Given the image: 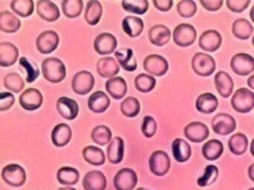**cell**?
<instances>
[{
    "label": "cell",
    "mask_w": 254,
    "mask_h": 190,
    "mask_svg": "<svg viewBox=\"0 0 254 190\" xmlns=\"http://www.w3.org/2000/svg\"><path fill=\"white\" fill-rule=\"evenodd\" d=\"M171 149L175 160L178 162H187L192 155V148L183 139H176L171 145Z\"/></svg>",
    "instance_id": "obj_30"
},
{
    "label": "cell",
    "mask_w": 254,
    "mask_h": 190,
    "mask_svg": "<svg viewBox=\"0 0 254 190\" xmlns=\"http://www.w3.org/2000/svg\"><path fill=\"white\" fill-rule=\"evenodd\" d=\"M113 185L117 190H132L137 185V174L132 169L120 170L113 179Z\"/></svg>",
    "instance_id": "obj_11"
},
{
    "label": "cell",
    "mask_w": 254,
    "mask_h": 190,
    "mask_svg": "<svg viewBox=\"0 0 254 190\" xmlns=\"http://www.w3.org/2000/svg\"><path fill=\"white\" fill-rule=\"evenodd\" d=\"M43 102L42 94L36 88H28L20 97V104L24 110L35 111L41 106Z\"/></svg>",
    "instance_id": "obj_14"
},
{
    "label": "cell",
    "mask_w": 254,
    "mask_h": 190,
    "mask_svg": "<svg viewBox=\"0 0 254 190\" xmlns=\"http://www.w3.org/2000/svg\"><path fill=\"white\" fill-rule=\"evenodd\" d=\"M106 90L114 99H122L127 93V84L123 78L116 77L106 82Z\"/></svg>",
    "instance_id": "obj_29"
},
{
    "label": "cell",
    "mask_w": 254,
    "mask_h": 190,
    "mask_svg": "<svg viewBox=\"0 0 254 190\" xmlns=\"http://www.w3.org/2000/svg\"><path fill=\"white\" fill-rule=\"evenodd\" d=\"M60 43V37L53 30L43 31L37 38L36 47L41 54H51L57 48Z\"/></svg>",
    "instance_id": "obj_12"
},
{
    "label": "cell",
    "mask_w": 254,
    "mask_h": 190,
    "mask_svg": "<svg viewBox=\"0 0 254 190\" xmlns=\"http://www.w3.org/2000/svg\"><path fill=\"white\" fill-rule=\"evenodd\" d=\"M21 28V21L9 11H2L0 13V29L3 33L13 34Z\"/></svg>",
    "instance_id": "obj_31"
},
{
    "label": "cell",
    "mask_w": 254,
    "mask_h": 190,
    "mask_svg": "<svg viewBox=\"0 0 254 190\" xmlns=\"http://www.w3.org/2000/svg\"><path fill=\"white\" fill-rule=\"evenodd\" d=\"M250 17H251L252 22L254 23V5H253V8H252L251 11H250Z\"/></svg>",
    "instance_id": "obj_56"
},
{
    "label": "cell",
    "mask_w": 254,
    "mask_h": 190,
    "mask_svg": "<svg viewBox=\"0 0 254 190\" xmlns=\"http://www.w3.org/2000/svg\"><path fill=\"white\" fill-rule=\"evenodd\" d=\"M219 177V169L215 166H207L204 170V173L197 181V185L199 187H208L212 185Z\"/></svg>",
    "instance_id": "obj_45"
},
{
    "label": "cell",
    "mask_w": 254,
    "mask_h": 190,
    "mask_svg": "<svg viewBox=\"0 0 254 190\" xmlns=\"http://www.w3.org/2000/svg\"><path fill=\"white\" fill-rule=\"evenodd\" d=\"M155 8L162 12L169 11L174 5L173 0H154L153 1Z\"/></svg>",
    "instance_id": "obj_53"
},
{
    "label": "cell",
    "mask_w": 254,
    "mask_h": 190,
    "mask_svg": "<svg viewBox=\"0 0 254 190\" xmlns=\"http://www.w3.org/2000/svg\"><path fill=\"white\" fill-rule=\"evenodd\" d=\"M170 29L164 25H155L149 30L150 42L156 47H164L170 40Z\"/></svg>",
    "instance_id": "obj_24"
},
{
    "label": "cell",
    "mask_w": 254,
    "mask_h": 190,
    "mask_svg": "<svg viewBox=\"0 0 254 190\" xmlns=\"http://www.w3.org/2000/svg\"><path fill=\"white\" fill-rule=\"evenodd\" d=\"M20 65L26 70L27 77H26V81L28 83H33L35 82V80L39 77L40 71L39 68L36 65V62H34L33 60H29L26 57H21L20 59Z\"/></svg>",
    "instance_id": "obj_47"
},
{
    "label": "cell",
    "mask_w": 254,
    "mask_h": 190,
    "mask_svg": "<svg viewBox=\"0 0 254 190\" xmlns=\"http://www.w3.org/2000/svg\"><path fill=\"white\" fill-rule=\"evenodd\" d=\"M248 86L254 91V74H252L251 77L248 79Z\"/></svg>",
    "instance_id": "obj_55"
},
{
    "label": "cell",
    "mask_w": 254,
    "mask_h": 190,
    "mask_svg": "<svg viewBox=\"0 0 254 190\" xmlns=\"http://www.w3.org/2000/svg\"><path fill=\"white\" fill-rule=\"evenodd\" d=\"M248 138L244 134H236L230 138L228 140V147L234 155H244L248 148Z\"/></svg>",
    "instance_id": "obj_37"
},
{
    "label": "cell",
    "mask_w": 254,
    "mask_h": 190,
    "mask_svg": "<svg viewBox=\"0 0 254 190\" xmlns=\"http://www.w3.org/2000/svg\"><path fill=\"white\" fill-rule=\"evenodd\" d=\"M156 85V80L150 74L141 73L135 79V87L141 93L151 92Z\"/></svg>",
    "instance_id": "obj_46"
},
{
    "label": "cell",
    "mask_w": 254,
    "mask_h": 190,
    "mask_svg": "<svg viewBox=\"0 0 254 190\" xmlns=\"http://www.w3.org/2000/svg\"><path fill=\"white\" fill-rule=\"evenodd\" d=\"M252 44H253V47H254V35H253V38H252Z\"/></svg>",
    "instance_id": "obj_60"
},
{
    "label": "cell",
    "mask_w": 254,
    "mask_h": 190,
    "mask_svg": "<svg viewBox=\"0 0 254 190\" xmlns=\"http://www.w3.org/2000/svg\"><path fill=\"white\" fill-rule=\"evenodd\" d=\"M72 131L66 124H59L52 131V142L57 147H63L71 140Z\"/></svg>",
    "instance_id": "obj_26"
},
{
    "label": "cell",
    "mask_w": 254,
    "mask_h": 190,
    "mask_svg": "<svg viewBox=\"0 0 254 190\" xmlns=\"http://www.w3.org/2000/svg\"><path fill=\"white\" fill-rule=\"evenodd\" d=\"M42 73L50 83H61L66 78V67L61 59L50 57L42 62Z\"/></svg>",
    "instance_id": "obj_1"
},
{
    "label": "cell",
    "mask_w": 254,
    "mask_h": 190,
    "mask_svg": "<svg viewBox=\"0 0 254 190\" xmlns=\"http://www.w3.org/2000/svg\"><path fill=\"white\" fill-rule=\"evenodd\" d=\"M18 58L17 48L10 42H1L0 44V66H13Z\"/></svg>",
    "instance_id": "obj_22"
},
{
    "label": "cell",
    "mask_w": 254,
    "mask_h": 190,
    "mask_svg": "<svg viewBox=\"0 0 254 190\" xmlns=\"http://www.w3.org/2000/svg\"><path fill=\"white\" fill-rule=\"evenodd\" d=\"M214 84L221 97L228 98L233 94L234 82L228 73L224 71H219L214 77Z\"/></svg>",
    "instance_id": "obj_21"
},
{
    "label": "cell",
    "mask_w": 254,
    "mask_h": 190,
    "mask_svg": "<svg viewBox=\"0 0 254 190\" xmlns=\"http://www.w3.org/2000/svg\"><path fill=\"white\" fill-rule=\"evenodd\" d=\"M184 136L193 143H201L209 137L208 127L200 122L190 123L184 128Z\"/></svg>",
    "instance_id": "obj_13"
},
{
    "label": "cell",
    "mask_w": 254,
    "mask_h": 190,
    "mask_svg": "<svg viewBox=\"0 0 254 190\" xmlns=\"http://www.w3.org/2000/svg\"><path fill=\"white\" fill-rule=\"evenodd\" d=\"M56 107L61 116L68 120L74 119L79 114V105L77 101L68 97H61L57 100Z\"/></svg>",
    "instance_id": "obj_17"
},
{
    "label": "cell",
    "mask_w": 254,
    "mask_h": 190,
    "mask_svg": "<svg viewBox=\"0 0 254 190\" xmlns=\"http://www.w3.org/2000/svg\"><path fill=\"white\" fill-rule=\"evenodd\" d=\"M222 44V37L217 30H206L199 37L198 46L206 52H215Z\"/></svg>",
    "instance_id": "obj_16"
},
{
    "label": "cell",
    "mask_w": 254,
    "mask_h": 190,
    "mask_svg": "<svg viewBox=\"0 0 254 190\" xmlns=\"http://www.w3.org/2000/svg\"><path fill=\"white\" fill-rule=\"evenodd\" d=\"M248 175H249V179L254 183V163H252L249 169H248Z\"/></svg>",
    "instance_id": "obj_54"
},
{
    "label": "cell",
    "mask_w": 254,
    "mask_h": 190,
    "mask_svg": "<svg viewBox=\"0 0 254 190\" xmlns=\"http://www.w3.org/2000/svg\"><path fill=\"white\" fill-rule=\"evenodd\" d=\"M121 112L126 117H136L140 113V102L135 97H127L121 103Z\"/></svg>",
    "instance_id": "obj_41"
},
{
    "label": "cell",
    "mask_w": 254,
    "mask_h": 190,
    "mask_svg": "<svg viewBox=\"0 0 254 190\" xmlns=\"http://www.w3.org/2000/svg\"><path fill=\"white\" fill-rule=\"evenodd\" d=\"M83 158L86 162L92 166H103L106 161V157L103 149L96 146H86L83 149Z\"/></svg>",
    "instance_id": "obj_38"
},
{
    "label": "cell",
    "mask_w": 254,
    "mask_h": 190,
    "mask_svg": "<svg viewBox=\"0 0 254 190\" xmlns=\"http://www.w3.org/2000/svg\"><path fill=\"white\" fill-rule=\"evenodd\" d=\"M2 180L12 187H21L26 181L25 170L18 164L12 163L5 166L1 171Z\"/></svg>",
    "instance_id": "obj_4"
},
{
    "label": "cell",
    "mask_w": 254,
    "mask_h": 190,
    "mask_svg": "<svg viewBox=\"0 0 254 190\" xmlns=\"http://www.w3.org/2000/svg\"><path fill=\"white\" fill-rule=\"evenodd\" d=\"M34 7L33 0H13L11 2L12 11L22 17H28L33 14Z\"/></svg>",
    "instance_id": "obj_40"
},
{
    "label": "cell",
    "mask_w": 254,
    "mask_h": 190,
    "mask_svg": "<svg viewBox=\"0 0 254 190\" xmlns=\"http://www.w3.org/2000/svg\"><path fill=\"white\" fill-rule=\"evenodd\" d=\"M250 150H251V154L252 156L254 157V139L252 140V143H251V147H250Z\"/></svg>",
    "instance_id": "obj_57"
},
{
    "label": "cell",
    "mask_w": 254,
    "mask_h": 190,
    "mask_svg": "<svg viewBox=\"0 0 254 190\" xmlns=\"http://www.w3.org/2000/svg\"><path fill=\"white\" fill-rule=\"evenodd\" d=\"M116 58L125 71L132 72L137 69V60L134 50L128 48H123L116 52Z\"/></svg>",
    "instance_id": "obj_23"
},
{
    "label": "cell",
    "mask_w": 254,
    "mask_h": 190,
    "mask_svg": "<svg viewBox=\"0 0 254 190\" xmlns=\"http://www.w3.org/2000/svg\"><path fill=\"white\" fill-rule=\"evenodd\" d=\"M59 190H77L74 188H70V187H63V188H60Z\"/></svg>",
    "instance_id": "obj_58"
},
{
    "label": "cell",
    "mask_w": 254,
    "mask_h": 190,
    "mask_svg": "<svg viewBox=\"0 0 254 190\" xmlns=\"http://www.w3.org/2000/svg\"><path fill=\"white\" fill-rule=\"evenodd\" d=\"M97 73L103 78H116V75L120 72V66L118 60L113 57H104L97 62Z\"/></svg>",
    "instance_id": "obj_20"
},
{
    "label": "cell",
    "mask_w": 254,
    "mask_h": 190,
    "mask_svg": "<svg viewBox=\"0 0 254 190\" xmlns=\"http://www.w3.org/2000/svg\"><path fill=\"white\" fill-rule=\"evenodd\" d=\"M79 172L77 169L71 167H63L57 171V181L62 185L72 186L79 181Z\"/></svg>",
    "instance_id": "obj_36"
},
{
    "label": "cell",
    "mask_w": 254,
    "mask_h": 190,
    "mask_svg": "<svg viewBox=\"0 0 254 190\" xmlns=\"http://www.w3.org/2000/svg\"><path fill=\"white\" fill-rule=\"evenodd\" d=\"M224 146L221 141L219 140H209L202 146V156L207 160H217L223 154Z\"/></svg>",
    "instance_id": "obj_34"
},
{
    "label": "cell",
    "mask_w": 254,
    "mask_h": 190,
    "mask_svg": "<svg viewBox=\"0 0 254 190\" xmlns=\"http://www.w3.org/2000/svg\"><path fill=\"white\" fill-rule=\"evenodd\" d=\"M87 105L92 112L100 114L107 111L108 107H109L110 99L104 92H96L88 98Z\"/></svg>",
    "instance_id": "obj_27"
},
{
    "label": "cell",
    "mask_w": 254,
    "mask_h": 190,
    "mask_svg": "<svg viewBox=\"0 0 254 190\" xmlns=\"http://www.w3.org/2000/svg\"><path fill=\"white\" fill-rule=\"evenodd\" d=\"M136 190H150V189H147V188H143V187H140V188H138V189H136Z\"/></svg>",
    "instance_id": "obj_59"
},
{
    "label": "cell",
    "mask_w": 254,
    "mask_h": 190,
    "mask_svg": "<svg viewBox=\"0 0 254 190\" xmlns=\"http://www.w3.org/2000/svg\"><path fill=\"white\" fill-rule=\"evenodd\" d=\"M122 7L125 11L142 15L149 9L148 0H123Z\"/></svg>",
    "instance_id": "obj_43"
},
{
    "label": "cell",
    "mask_w": 254,
    "mask_h": 190,
    "mask_svg": "<svg viewBox=\"0 0 254 190\" xmlns=\"http://www.w3.org/2000/svg\"><path fill=\"white\" fill-rule=\"evenodd\" d=\"M231 67L235 73L246 77L254 71V58L246 53L236 54L231 60Z\"/></svg>",
    "instance_id": "obj_7"
},
{
    "label": "cell",
    "mask_w": 254,
    "mask_h": 190,
    "mask_svg": "<svg viewBox=\"0 0 254 190\" xmlns=\"http://www.w3.org/2000/svg\"><path fill=\"white\" fill-rule=\"evenodd\" d=\"M4 87L8 88L12 93L18 94L23 91L25 86L24 80L18 73H9L3 79Z\"/></svg>",
    "instance_id": "obj_44"
},
{
    "label": "cell",
    "mask_w": 254,
    "mask_h": 190,
    "mask_svg": "<svg viewBox=\"0 0 254 190\" xmlns=\"http://www.w3.org/2000/svg\"><path fill=\"white\" fill-rule=\"evenodd\" d=\"M101 15H103V7H101V3L96 1V0L88 1L84 12L86 23L88 25H91V26H95V25H97L99 23Z\"/></svg>",
    "instance_id": "obj_33"
},
{
    "label": "cell",
    "mask_w": 254,
    "mask_h": 190,
    "mask_svg": "<svg viewBox=\"0 0 254 190\" xmlns=\"http://www.w3.org/2000/svg\"><path fill=\"white\" fill-rule=\"evenodd\" d=\"M248 190H254V188H250V189H248Z\"/></svg>",
    "instance_id": "obj_61"
},
{
    "label": "cell",
    "mask_w": 254,
    "mask_h": 190,
    "mask_svg": "<svg viewBox=\"0 0 254 190\" xmlns=\"http://www.w3.org/2000/svg\"><path fill=\"white\" fill-rule=\"evenodd\" d=\"M233 35L240 40H248L253 34V26L246 18H239L233 23Z\"/></svg>",
    "instance_id": "obj_35"
},
{
    "label": "cell",
    "mask_w": 254,
    "mask_h": 190,
    "mask_svg": "<svg viewBox=\"0 0 254 190\" xmlns=\"http://www.w3.org/2000/svg\"><path fill=\"white\" fill-rule=\"evenodd\" d=\"M62 9L67 17L75 18L83 11V1L82 0H64L62 2Z\"/></svg>",
    "instance_id": "obj_42"
},
{
    "label": "cell",
    "mask_w": 254,
    "mask_h": 190,
    "mask_svg": "<svg viewBox=\"0 0 254 190\" xmlns=\"http://www.w3.org/2000/svg\"><path fill=\"white\" fill-rule=\"evenodd\" d=\"M178 13L184 18L193 17L197 11V5L192 0H182L177 5Z\"/></svg>",
    "instance_id": "obj_48"
},
{
    "label": "cell",
    "mask_w": 254,
    "mask_h": 190,
    "mask_svg": "<svg viewBox=\"0 0 254 190\" xmlns=\"http://www.w3.org/2000/svg\"><path fill=\"white\" fill-rule=\"evenodd\" d=\"M15 98L10 93H1L0 94V110L1 112L9 110L10 107L14 104Z\"/></svg>",
    "instance_id": "obj_51"
},
{
    "label": "cell",
    "mask_w": 254,
    "mask_h": 190,
    "mask_svg": "<svg viewBox=\"0 0 254 190\" xmlns=\"http://www.w3.org/2000/svg\"><path fill=\"white\" fill-rule=\"evenodd\" d=\"M219 105L218 98L213 94L205 93L201 94L196 100V109L202 114H211L213 113Z\"/></svg>",
    "instance_id": "obj_28"
},
{
    "label": "cell",
    "mask_w": 254,
    "mask_h": 190,
    "mask_svg": "<svg viewBox=\"0 0 254 190\" xmlns=\"http://www.w3.org/2000/svg\"><path fill=\"white\" fill-rule=\"evenodd\" d=\"M197 33L190 24H180L174 30V41L181 48H188L195 42Z\"/></svg>",
    "instance_id": "obj_5"
},
{
    "label": "cell",
    "mask_w": 254,
    "mask_h": 190,
    "mask_svg": "<svg viewBox=\"0 0 254 190\" xmlns=\"http://www.w3.org/2000/svg\"><path fill=\"white\" fill-rule=\"evenodd\" d=\"M94 84L95 79L91 72L80 71L74 74L71 82V87L75 94L84 96V95L88 94L93 90Z\"/></svg>",
    "instance_id": "obj_10"
},
{
    "label": "cell",
    "mask_w": 254,
    "mask_h": 190,
    "mask_svg": "<svg viewBox=\"0 0 254 190\" xmlns=\"http://www.w3.org/2000/svg\"><path fill=\"white\" fill-rule=\"evenodd\" d=\"M107 187V179L100 171H90L83 179L84 190H105Z\"/></svg>",
    "instance_id": "obj_19"
},
{
    "label": "cell",
    "mask_w": 254,
    "mask_h": 190,
    "mask_svg": "<svg viewBox=\"0 0 254 190\" xmlns=\"http://www.w3.org/2000/svg\"><path fill=\"white\" fill-rule=\"evenodd\" d=\"M231 103L238 113H249L254 107V94L248 88H239L234 93Z\"/></svg>",
    "instance_id": "obj_2"
},
{
    "label": "cell",
    "mask_w": 254,
    "mask_h": 190,
    "mask_svg": "<svg viewBox=\"0 0 254 190\" xmlns=\"http://www.w3.org/2000/svg\"><path fill=\"white\" fill-rule=\"evenodd\" d=\"M150 171L156 176H164L170 169V158L164 150H155L149 159Z\"/></svg>",
    "instance_id": "obj_6"
},
{
    "label": "cell",
    "mask_w": 254,
    "mask_h": 190,
    "mask_svg": "<svg viewBox=\"0 0 254 190\" xmlns=\"http://www.w3.org/2000/svg\"><path fill=\"white\" fill-rule=\"evenodd\" d=\"M91 137H92L93 142L100 145V146H104V145H107L108 143H110L112 141L111 130L108 128L107 126H104V125L95 127L92 131Z\"/></svg>",
    "instance_id": "obj_39"
},
{
    "label": "cell",
    "mask_w": 254,
    "mask_h": 190,
    "mask_svg": "<svg viewBox=\"0 0 254 190\" xmlns=\"http://www.w3.org/2000/svg\"><path fill=\"white\" fill-rule=\"evenodd\" d=\"M124 157V141L122 138L116 137L108 145L107 158L111 163L118 164L123 160Z\"/></svg>",
    "instance_id": "obj_25"
},
{
    "label": "cell",
    "mask_w": 254,
    "mask_h": 190,
    "mask_svg": "<svg viewBox=\"0 0 254 190\" xmlns=\"http://www.w3.org/2000/svg\"><path fill=\"white\" fill-rule=\"evenodd\" d=\"M212 130L215 134L221 136H227L236 130V120L230 114L220 113L212 119Z\"/></svg>",
    "instance_id": "obj_8"
},
{
    "label": "cell",
    "mask_w": 254,
    "mask_h": 190,
    "mask_svg": "<svg viewBox=\"0 0 254 190\" xmlns=\"http://www.w3.org/2000/svg\"><path fill=\"white\" fill-rule=\"evenodd\" d=\"M143 68L150 75L163 77L167 73L169 65L167 60L161 55H150L143 61Z\"/></svg>",
    "instance_id": "obj_9"
},
{
    "label": "cell",
    "mask_w": 254,
    "mask_h": 190,
    "mask_svg": "<svg viewBox=\"0 0 254 190\" xmlns=\"http://www.w3.org/2000/svg\"><path fill=\"white\" fill-rule=\"evenodd\" d=\"M37 13L42 20L50 23L59 20L61 15L59 7L54 2L47 0H40L37 2Z\"/></svg>",
    "instance_id": "obj_18"
},
{
    "label": "cell",
    "mask_w": 254,
    "mask_h": 190,
    "mask_svg": "<svg viewBox=\"0 0 254 190\" xmlns=\"http://www.w3.org/2000/svg\"><path fill=\"white\" fill-rule=\"evenodd\" d=\"M223 2L222 0H200V3L202 7H204L208 11H218L221 9L222 5H223Z\"/></svg>",
    "instance_id": "obj_52"
},
{
    "label": "cell",
    "mask_w": 254,
    "mask_h": 190,
    "mask_svg": "<svg viewBox=\"0 0 254 190\" xmlns=\"http://www.w3.org/2000/svg\"><path fill=\"white\" fill-rule=\"evenodd\" d=\"M157 124L155 119L151 116H145L141 125V131L145 138H152L156 134Z\"/></svg>",
    "instance_id": "obj_49"
},
{
    "label": "cell",
    "mask_w": 254,
    "mask_h": 190,
    "mask_svg": "<svg viewBox=\"0 0 254 190\" xmlns=\"http://www.w3.org/2000/svg\"><path fill=\"white\" fill-rule=\"evenodd\" d=\"M226 5L227 8L230 9L232 12H235V13H240V12L245 11L250 4V0H227Z\"/></svg>",
    "instance_id": "obj_50"
},
{
    "label": "cell",
    "mask_w": 254,
    "mask_h": 190,
    "mask_svg": "<svg viewBox=\"0 0 254 190\" xmlns=\"http://www.w3.org/2000/svg\"><path fill=\"white\" fill-rule=\"evenodd\" d=\"M117 47V38L108 33L98 35L94 41V48L100 55H109L113 53L114 50H116Z\"/></svg>",
    "instance_id": "obj_15"
},
{
    "label": "cell",
    "mask_w": 254,
    "mask_h": 190,
    "mask_svg": "<svg viewBox=\"0 0 254 190\" xmlns=\"http://www.w3.org/2000/svg\"><path fill=\"white\" fill-rule=\"evenodd\" d=\"M122 29L128 37L136 38L143 31V22L139 17L126 16L122 22Z\"/></svg>",
    "instance_id": "obj_32"
},
{
    "label": "cell",
    "mask_w": 254,
    "mask_h": 190,
    "mask_svg": "<svg viewBox=\"0 0 254 190\" xmlns=\"http://www.w3.org/2000/svg\"><path fill=\"white\" fill-rule=\"evenodd\" d=\"M192 68L200 77H209L215 71V61L210 55L196 53L192 58Z\"/></svg>",
    "instance_id": "obj_3"
}]
</instances>
